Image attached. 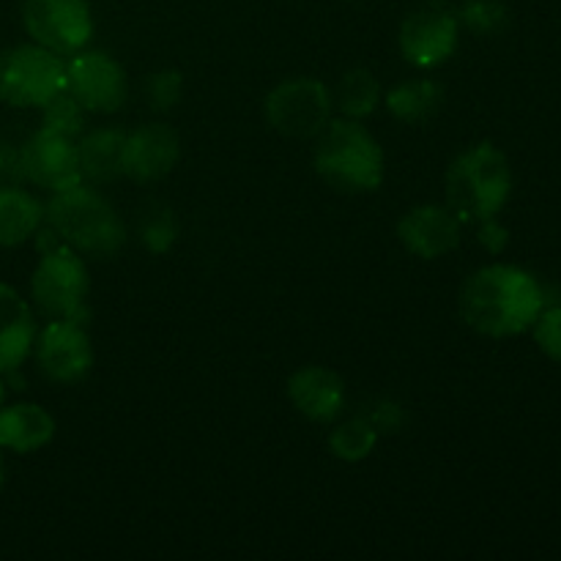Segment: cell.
I'll return each instance as SVG.
<instances>
[{"label": "cell", "instance_id": "cell-24", "mask_svg": "<svg viewBox=\"0 0 561 561\" xmlns=\"http://www.w3.org/2000/svg\"><path fill=\"white\" fill-rule=\"evenodd\" d=\"M44 113V126L47 129L60 131V135H69V137H80L82 135V121H85V110L80 107L71 93H58L53 102H47L42 107Z\"/></svg>", "mask_w": 561, "mask_h": 561}, {"label": "cell", "instance_id": "cell-25", "mask_svg": "<svg viewBox=\"0 0 561 561\" xmlns=\"http://www.w3.org/2000/svg\"><path fill=\"white\" fill-rule=\"evenodd\" d=\"M146 93L153 110H173L184 96V77L175 69L157 71V75L148 77Z\"/></svg>", "mask_w": 561, "mask_h": 561}, {"label": "cell", "instance_id": "cell-17", "mask_svg": "<svg viewBox=\"0 0 561 561\" xmlns=\"http://www.w3.org/2000/svg\"><path fill=\"white\" fill-rule=\"evenodd\" d=\"M55 436V420L36 403H14L0 409V449L11 453H36Z\"/></svg>", "mask_w": 561, "mask_h": 561}, {"label": "cell", "instance_id": "cell-4", "mask_svg": "<svg viewBox=\"0 0 561 561\" xmlns=\"http://www.w3.org/2000/svg\"><path fill=\"white\" fill-rule=\"evenodd\" d=\"M513 190L510 162L491 142L460 153L447 170V206L460 222L496 217Z\"/></svg>", "mask_w": 561, "mask_h": 561}, {"label": "cell", "instance_id": "cell-13", "mask_svg": "<svg viewBox=\"0 0 561 561\" xmlns=\"http://www.w3.org/2000/svg\"><path fill=\"white\" fill-rule=\"evenodd\" d=\"M460 219L449 206H416L398 222V236L411 255L436 261L460 244Z\"/></svg>", "mask_w": 561, "mask_h": 561}, {"label": "cell", "instance_id": "cell-20", "mask_svg": "<svg viewBox=\"0 0 561 561\" xmlns=\"http://www.w3.org/2000/svg\"><path fill=\"white\" fill-rule=\"evenodd\" d=\"M442 102L444 93L433 80H405L383 96L389 113L403 124H425L438 113Z\"/></svg>", "mask_w": 561, "mask_h": 561}, {"label": "cell", "instance_id": "cell-9", "mask_svg": "<svg viewBox=\"0 0 561 561\" xmlns=\"http://www.w3.org/2000/svg\"><path fill=\"white\" fill-rule=\"evenodd\" d=\"M16 173L49 192H64L82 184L77 140L42 126L16 153Z\"/></svg>", "mask_w": 561, "mask_h": 561}, {"label": "cell", "instance_id": "cell-15", "mask_svg": "<svg viewBox=\"0 0 561 561\" xmlns=\"http://www.w3.org/2000/svg\"><path fill=\"white\" fill-rule=\"evenodd\" d=\"M288 394L296 409L312 422L337 420L345 405V383L343 378L327 367H301L290 376Z\"/></svg>", "mask_w": 561, "mask_h": 561}, {"label": "cell", "instance_id": "cell-8", "mask_svg": "<svg viewBox=\"0 0 561 561\" xmlns=\"http://www.w3.org/2000/svg\"><path fill=\"white\" fill-rule=\"evenodd\" d=\"M27 33L55 55H75L93 36V16L85 0H25L22 9Z\"/></svg>", "mask_w": 561, "mask_h": 561}, {"label": "cell", "instance_id": "cell-12", "mask_svg": "<svg viewBox=\"0 0 561 561\" xmlns=\"http://www.w3.org/2000/svg\"><path fill=\"white\" fill-rule=\"evenodd\" d=\"M458 16L444 9H422L405 16L400 27V53L411 66L436 69L458 47Z\"/></svg>", "mask_w": 561, "mask_h": 561}, {"label": "cell", "instance_id": "cell-18", "mask_svg": "<svg viewBox=\"0 0 561 561\" xmlns=\"http://www.w3.org/2000/svg\"><path fill=\"white\" fill-rule=\"evenodd\" d=\"M126 135L118 129H93L77 140V162L82 179L93 184H107L124 175Z\"/></svg>", "mask_w": 561, "mask_h": 561}, {"label": "cell", "instance_id": "cell-29", "mask_svg": "<svg viewBox=\"0 0 561 561\" xmlns=\"http://www.w3.org/2000/svg\"><path fill=\"white\" fill-rule=\"evenodd\" d=\"M477 225H480V230H477V239H480V244L485 247L488 252H493V255L504 252V247H507V241H510L507 228H504V225H499L496 217L482 219V222H477Z\"/></svg>", "mask_w": 561, "mask_h": 561}, {"label": "cell", "instance_id": "cell-14", "mask_svg": "<svg viewBox=\"0 0 561 561\" xmlns=\"http://www.w3.org/2000/svg\"><path fill=\"white\" fill-rule=\"evenodd\" d=\"M181 142L170 126L164 124H146L126 135L124 146V175L148 184L159 181L179 164Z\"/></svg>", "mask_w": 561, "mask_h": 561}, {"label": "cell", "instance_id": "cell-11", "mask_svg": "<svg viewBox=\"0 0 561 561\" xmlns=\"http://www.w3.org/2000/svg\"><path fill=\"white\" fill-rule=\"evenodd\" d=\"M36 362L53 383H80L93 367L91 337L80 321H49L36 337Z\"/></svg>", "mask_w": 561, "mask_h": 561}, {"label": "cell", "instance_id": "cell-19", "mask_svg": "<svg viewBox=\"0 0 561 561\" xmlns=\"http://www.w3.org/2000/svg\"><path fill=\"white\" fill-rule=\"evenodd\" d=\"M44 222V206L25 190L0 186V247L25 244Z\"/></svg>", "mask_w": 561, "mask_h": 561}, {"label": "cell", "instance_id": "cell-3", "mask_svg": "<svg viewBox=\"0 0 561 561\" xmlns=\"http://www.w3.org/2000/svg\"><path fill=\"white\" fill-rule=\"evenodd\" d=\"M316 170L337 192H376L383 181V151L359 121H329L316 137Z\"/></svg>", "mask_w": 561, "mask_h": 561}, {"label": "cell", "instance_id": "cell-31", "mask_svg": "<svg viewBox=\"0 0 561 561\" xmlns=\"http://www.w3.org/2000/svg\"><path fill=\"white\" fill-rule=\"evenodd\" d=\"M3 398H5V383L3 378H0V405H3Z\"/></svg>", "mask_w": 561, "mask_h": 561}, {"label": "cell", "instance_id": "cell-21", "mask_svg": "<svg viewBox=\"0 0 561 561\" xmlns=\"http://www.w3.org/2000/svg\"><path fill=\"white\" fill-rule=\"evenodd\" d=\"M332 102L337 104L343 118L362 121L378 107V102H381V85H378V80L373 77V71L354 69L348 71V75H343Z\"/></svg>", "mask_w": 561, "mask_h": 561}, {"label": "cell", "instance_id": "cell-10", "mask_svg": "<svg viewBox=\"0 0 561 561\" xmlns=\"http://www.w3.org/2000/svg\"><path fill=\"white\" fill-rule=\"evenodd\" d=\"M66 93H71L85 113H115L126 102V75L110 55L80 49L66 64Z\"/></svg>", "mask_w": 561, "mask_h": 561}, {"label": "cell", "instance_id": "cell-27", "mask_svg": "<svg viewBox=\"0 0 561 561\" xmlns=\"http://www.w3.org/2000/svg\"><path fill=\"white\" fill-rule=\"evenodd\" d=\"M535 340L542 354L561 362V307H542L535 321Z\"/></svg>", "mask_w": 561, "mask_h": 561}, {"label": "cell", "instance_id": "cell-28", "mask_svg": "<svg viewBox=\"0 0 561 561\" xmlns=\"http://www.w3.org/2000/svg\"><path fill=\"white\" fill-rule=\"evenodd\" d=\"M362 416L376 427L378 436H381V433H398L400 427L405 425L403 405L394 403V400H378V403H373L370 411H365Z\"/></svg>", "mask_w": 561, "mask_h": 561}, {"label": "cell", "instance_id": "cell-26", "mask_svg": "<svg viewBox=\"0 0 561 561\" xmlns=\"http://www.w3.org/2000/svg\"><path fill=\"white\" fill-rule=\"evenodd\" d=\"M140 233H142V244H146V250L162 255V252H168L170 247H173L175 236H179V225H175L173 214L159 211V214H151V217L146 219V225H142Z\"/></svg>", "mask_w": 561, "mask_h": 561}, {"label": "cell", "instance_id": "cell-32", "mask_svg": "<svg viewBox=\"0 0 561 561\" xmlns=\"http://www.w3.org/2000/svg\"><path fill=\"white\" fill-rule=\"evenodd\" d=\"M5 170V153H3V148H0V173H3Z\"/></svg>", "mask_w": 561, "mask_h": 561}, {"label": "cell", "instance_id": "cell-30", "mask_svg": "<svg viewBox=\"0 0 561 561\" xmlns=\"http://www.w3.org/2000/svg\"><path fill=\"white\" fill-rule=\"evenodd\" d=\"M3 482H5V463H3V455H0V491H3Z\"/></svg>", "mask_w": 561, "mask_h": 561}, {"label": "cell", "instance_id": "cell-5", "mask_svg": "<svg viewBox=\"0 0 561 561\" xmlns=\"http://www.w3.org/2000/svg\"><path fill=\"white\" fill-rule=\"evenodd\" d=\"M66 91V64L42 44L0 53V99L11 107H38Z\"/></svg>", "mask_w": 561, "mask_h": 561}, {"label": "cell", "instance_id": "cell-22", "mask_svg": "<svg viewBox=\"0 0 561 561\" xmlns=\"http://www.w3.org/2000/svg\"><path fill=\"white\" fill-rule=\"evenodd\" d=\"M378 431L365 420V416H354V420L340 422L329 436V449L337 460L345 463H359L367 455L376 449Z\"/></svg>", "mask_w": 561, "mask_h": 561}, {"label": "cell", "instance_id": "cell-23", "mask_svg": "<svg viewBox=\"0 0 561 561\" xmlns=\"http://www.w3.org/2000/svg\"><path fill=\"white\" fill-rule=\"evenodd\" d=\"M458 22H463L477 36H496V33H502L507 27L510 11L499 0H469L460 9Z\"/></svg>", "mask_w": 561, "mask_h": 561}, {"label": "cell", "instance_id": "cell-7", "mask_svg": "<svg viewBox=\"0 0 561 561\" xmlns=\"http://www.w3.org/2000/svg\"><path fill=\"white\" fill-rule=\"evenodd\" d=\"M332 91L316 77H294L268 93L266 118L272 129L294 140H310L332 121Z\"/></svg>", "mask_w": 561, "mask_h": 561}, {"label": "cell", "instance_id": "cell-6", "mask_svg": "<svg viewBox=\"0 0 561 561\" xmlns=\"http://www.w3.org/2000/svg\"><path fill=\"white\" fill-rule=\"evenodd\" d=\"M88 268L80 252L66 244H53L44 250L36 272L31 277V296L38 310L53 321H80L85 316L88 299Z\"/></svg>", "mask_w": 561, "mask_h": 561}, {"label": "cell", "instance_id": "cell-1", "mask_svg": "<svg viewBox=\"0 0 561 561\" xmlns=\"http://www.w3.org/2000/svg\"><path fill=\"white\" fill-rule=\"evenodd\" d=\"M546 307V294L529 272L518 266L480 268L460 290V316L474 332L488 337H513L535 327Z\"/></svg>", "mask_w": 561, "mask_h": 561}, {"label": "cell", "instance_id": "cell-33", "mask_svg": "<svg viewBox=\"0 0 561 561\" xmlns=\"http://www.w3.org/2000/svg\"><path fill=\"white\" fill-rule=\"evenodd\" d=\"M433 3H444V0H433Z\"/></svg>", "mask_w": 561, "mask_h": 561}, {"label": "cell", "instance_id": "cell-16", "mask_svg": "<svg viewBox=\"0 0 561 561\" xmlns=\"http://www.w3.org/2000/svg\"><path fill=\"white\" fill-rule=\"evenodd\" d=\"M36 343V321L27 301L0 283V376L16 370Z\"/></svg>", "mask_w": 561, "mask_h": 561}, {"label": "cell", "instance_id": "cell-2", "mask_svg": "<svg viewBox=\"0 0 561 561\" xmlns=\"http://www.w3.org/2000/svg\"><path fill=\"white\" fill-rule=\"evenodd\" d=\"M49 230L60 244L88 257H110L124 247L126 230L110 201L91 186L53 192L44 208Z\"/></svg>", "mask_w": 561, "mask_h": 561}]
</instances>
